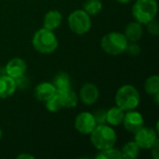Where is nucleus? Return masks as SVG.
I'll return each mask as SVG.
<instances>
[{"label": "nucleus", "mask_w": 159, "mask_h": 159, "mask_svg": "<svg viewBox=\"0 0 159 159\" xmlns=\"http://www.w3.org/2000/svg\"><path fill=\"white\" fill-rule=\"evenodd\" d=\"M89 140L97 150L102 151L114 147L117 141V135L110 125H97L89 134Z\"/></svg>", "instance_id": "nucleus-1"}, {"label": "nucleus", "mask_w": 159, "mask_h": 159, "mask_svg": "<svg viewBox=\"0 0 159 159\" xmlns=\"http://www.w3.org/2000/svg\"><path fill=\"white\" fill-rule=\"evenodd\" d=\"M116 104L125 112L135 110L141 102V95L138 89L132 85H123L120 87L115 96Z\"/></svg>", "instance_id": "nucleus-2"}, {"label": "nucleus", "mask_w": 159, "mask_h": 159, "mask_svg": "<svg viewBox=\"0 0 159 159\" xmlns=\"http://www.w3.org/2000/svg\"><path fill=\"white\" fill-rule=\"evenodd\" d=\"M32 44L34 48L39 53L51 54L58 48L59 41L53 31L43 27L34 33Z\"/></svg>", "instance_id": "nucleus-3"}, {"label": "nucleus", "mask_w": 159, "mask_h": 159, "mask_svg": "<svg viewBox=\"0 0 159 159\" xmlns=\"http://www.w3.org/2000/svg\"><path fill=\"white\" fill-rule=\"evenodd\" d=\"M157 0H137L131 8L134 20L143 25L156 19L157 15Z\"/></svg>", "instance_id": "nucleus-4"}, {"label": "nucleus", "mask_w": 159, "mask_h": 159, "mask_svg": "<svg viewBox=\"0 0 159 159\" xmlns=\"http://www.w3.org/2000/svg\"><path fill=\"white\" fill-rule=\"evenodd\" d=\"M129 41L120 32H110L104 34L101 40V47L102 50L112 56H117L123 52L127 48Z\"/></svg>", "instance_id": "nucleus-5"}, {"label": "nucleus", "mask_w": 159, "mask_h": 159, "mask_svg": "<svg viewBox=\"0 0 159 159\" xmlns=\"http://www.w3.org/2000/svg\"><path fill=\"white\" fill-rule=\"evenodd\" d=\"M67 22L70 30L78 35L87 34L92 25L90 16L83 9H76L70 13Z\"/></svg>", "instance_id": "nucleus-6"}, {"label": "nucleus", "mask_w": 159, "mask_h": 159, "mask_svg": "<svg viewBox=\"0 0 159 159\" xmlns=\"http://www.w3.org/2000/svg\"><path fill=\"white\" fill-rule=\"evenodd\" d=\"M134 141L140 146L141 149L149 150L158 140L157 132L149 127H143L141 128L136 133H134Z\"/></svg>", "instance_id": "nucleus-7"}, {"label": "nucleus", "mask_w": 159, "mask_h": 159, "mask_svg": "<svg viewBox=\"0 0 159 159\" xmlns=\"http://www.w3.org/2000/svg\"><path fill=\"white\" fill-rule=\"evenodd\" d=\"M96 126L97 123L90 112H81L75 118V129L81 134L89 135Z\"/></svg>", "instance_id": "nucleus-8"}, {"label": "nucleus", "mask_w": 159, "mask_h": 159, "mask_svg": "<svg viewBox=\"0 0 159 159\" xmlns=\"http://www.w3.org/2000/svg\"><path fill=\"white\" fill-rule=\"evenodd\" d=\"M122 124L124 125L125 129L128 131L134 134L141 128L144 126V120L143 115L140 112H137L135 110H130L125 113V116Z\"/></svg>", "instance_id": "nucleus-9"}, {"label": "nucleus", "mask_w": 159, "mask_h": 159, "mask_svg": "<svg viewBox=\"0 0 159 159\" xmlns=\"http://www.w3.org/2000/svg\"><path fill=\"white\" fill-rule=\"evenodd\" d=\"M27 71L26 61L21 58H13L7 61L5 67V73L7 75L17 79L25 75Z\"/></svg>", "instance_id": "nucleus-10"}, {"label": "nucleus", "mask_w": 159, "mask_h": 159, "mask_svg": "<svg viewBox=\"0 0 159 159\" xmlns=\"http://www.w3.org/2000/svg\"><path fill=\"white\" fill-rule=\"evenodd\" d=\"M100 96L98 87L93 83H86L82 86L79 91V99L87 105L94 104Z\"/></svg>", "instance_id": "nucleus-11"}, {"label": "nucleus", "mask_w": 159, "mask_h": 159, "mask_svg": "<svg viewBox=\"0 0 159 159\" xmlns=\"http://www.w3.org/2000/svg\"><path fill=\"white\" fill-rule=\"evenodd\" d=\"M56 93V89L52 82H42L39 83L35 88L34 91V98L39 102H47L48 99H50L54 94Z\"/></svg>", "instance_id": "nucleus-12"}, {"label": "nucleus", "mask_w": 159, "mask_h": 159, "mask_svg": "<svg viewBox=\"0 0 159 159\" xmlns=\"http://www.w3.org/2000/svg\"><path fill=\"white\" fill-rule=\"evenodd\" d=\"M61 22H62V14L59 10L51 9L48 11L44 16L43 27L48 30L54 31L61 24Z\"/></svg>", "instance_id": "nucleus-13"}, {"label": "nucleus", "mask_w": 159, "mask_h": 159, "mask_svg": "<svg viewBox=\"0 0 159 159\" xmlns=\"http://www.w3.org/2000/svg\"><path fill=\"white\" fill-rule=\"evenodd\" d=\"M143 34V24H141L136 20L129 22L126 26L124 32V35L126 36L129 42H138L142 38Z\"/></svg>", "instance_id": "nucleus-14"}, {"label": "nucleus", "mask_w": 159, "mask_h": 159, "mask_svg": "<svg viewBox=\"0 0 159 159\" xmlns=\"http://www.w3.org/2000/svg\"><path fill=\"white\" fill-rule=\"evenodd\" d=\"M17 89L15 79L5 75L0 76V99H6L14 94Z\"/></svg>", "instance_id": "nucleus-15"}, {"label": "nucleus", "mask_w": 159, "mask_h": 159, "mask_svg": "<svg viewBox=\"0 0 159 159\" xmlns=\"http://www.w3.org/2000/svg\"><path fill=\"white\" fill-rule=\"evenodd\" d=\"M60 97V102L61 104V107L66 109L75 108L78 103V97L76 93L72 90L71 89L57 92Z\"/></svg>", "instance_id": "nucleus-16"}, {"label": "nucleus", "mask_w": 159, "mask_h": 159, "mask_svg": "<svg viewBox=\"0 0 159 159\" xmlns=\"http://www.w3.org/2000/svg\"><path fill=\"white\" fill-rule=\"evenodd\" d=\"M125 111L119 107H111L106 111V123L110 126H119L123 123Z\"/></svg>", "instance_id": "nucleus-17"}, {"label": "nucleus", "mask_w": 159, "mask_h": 159, "mask_svg": "<svg viewBox=\"0 0 159 159\" xmlns=\"http://www.w3.org/2000/svg\"><path fill=\"white\" fill-rule=\"evenodd\" d=\"M52 84L56 89V92H60L71 89V79L69 75L65 72L58 73L54 76Z\"/></svg>", "instance_id": "nucleus-18"}, {"label": "nucleus", "mask_w": 159, "mask_h": 159, "mask_svg": "<svg viewBox=\"0 0 159 159\" xmlns=\"http://www.w3.org/2000/svg\"><path fill=\"white\" fill-rule=\"evenodd\" d=\"M120 151H121L122 158L135 159L139 157L141 148L135 141H131V142L127 143L122 147V150H120Z\"/></svg>", "instance_id": "nucleus-19"}, {"label": "nucleus", "mask_w": 159, "mask_h": 159, "mask_svg": "<svg viewBox=\"0 0 159 159\" xmlns=\"http://www.w3.org/2000/svg\"><path fill=\"white\" fill-rule=\"evenodd\" d=\"M144 90L148 95H151V96H154V95L159 93L158 75H153L145 80Z\"/></svg>", "instance_id": "nucleus-20"}, {"label": "nucleus", "mask_w": 159, "mask_h": 159, "mask_svg": "<svg viewBox=\"0 0 159 159\" xmlns=\"http://www.w3.org/2000/svg\"><path fill=\"white\" fill-rule=\"evenodd\" d=\"M102 9V3L101 0H87L83 5V10H85L89 16L99 14Z\"/></svg>", "instance_id": "nucleus-21"}, {"label": "nucleus", "mask_w": 159, "mask_h": 159, "mask_svg": "<svg viewBox=\"0 0 159 159\" xmlns=\"http://www.w3.org/2000/svg\"><path fill=\"white\" fill-rule=\"evenodd\" d=\"M96 159H122V155L119 149L111 147L100 151L96 156Z\"/></svg>", "instance_id": "nucleus-22"}, {"label": "nucleus", "mask_w": 159, "mask_h": 159, "mask_svg": "<svg viewBox=\"0 0 159 159\" xmlns=\"http://www.w3.org/2000/svg\"><path fill=\"white\" fill-rule=\"evenodd\" d=\"M45 105L48 111L51 112V113H55L60 111L62 107L60 102V97L59 94L56 92L50 99H48L47 102H45Z\"/></svg>", "instance_id": "nucleus-23"}, {"label": "nucleus", "mask_w": 159, "mask_h": 159, "mask_svg": "<svg viewBox=\"0 0 159 159\" xmlns=\"http://www.w3.org/2000/svg\"><path fill=\"white\" fill-rule=\"evenodd\" d=\"M125 52H127L129 56H138L141 53V47L137 44V42H129Z\"/></svg>", "instance_id": "nucleus-24"}, {"label": "nucleus", "mask_w": 159, "mask_h": 159, "mask_svg": "<svg viewBox=\"0 0 159 159\" xmlns=\"http://www.w3.org/2000/svg\"><path fill=\"white\" fill-rule=\"evenodd\" d=\"M106 111L107 110H104V109H98L94 112L93 116L95 118L97 125L107 124L106 123Z\"/></svg>", "instance_id": "nucleus-25"}, {"label": "nucleus", "mask_w": 159, "mask_h": 159, "mask_svg": "<svg viewBox=\"0 0 159 159\" xmlns=\"http://www.w3.org/2000/svg\"><path fill=\"white\" fill-rule=\"evenodd\" d=\"M147 26V31L148 33L153 35V36H157L159 34V24L157 20L156 19H154L153 20L149 21L147 24H145Z\"/></svg>", "instance_id": "nucleus-26"}, {"label": "nucleus", "mask_w": 159, "mask_h": 159, "mask_svg": "<svg viewBox=\"0 0 159 159\" xmlns=\"http://www.w3.org/2000/svg\"><path fill=\"white\" fill-rule=\"evenodd\" d=\"M15 82H16L17 88H20V89H24V88L28 87V85H29V80L25 76V75L19 77V78H17V79H15Z\"/></svg>", "instance_id": "nucleus-27"}, {"label": "nucleus", "mask_w": 159, "mask_h": 159, "mask_svg": "<svg viewBox=\"0 0 159 159\" xmlns=\"http://www.w3.org/2000/svg\"><path fill=\"white\" fill-rule=\"evenodd\" d=\"M150 150H151V155L154 159H159V140L156 142V143L150 148Z\"/></svg>", "instance_id": "nucleus-28"}, {"label": "nucleus", "mask_w": 159, "mask_h": 159, "mask_svg": "<svg viewBox=\"0 0 159 159\" xmlns=\"http://www.w3.org/2000/svg\"><path fill=\"white\" fill-rule=\"evenodd\" d=\"M18 159H34V157L30 154H20L17 157Z\"/></svg>", "instance_id": "nucleus-29"}, {"label": "nucleus", "mask_w": 159, "mask_h": 159, "mask_svg": "<svg viewBox=\"0 0 159 159\" xmlns=\"http://www.w3.org/2000/svg\"><path fill=\"white\" fill-rule=\"evenodd\" d=\"M116 1L120 4H128V3L131 2L132 0H116Z\"/></svg>", "instance_id": "nucleus-30"}, {"label": "nucleus", "mask_w": 159, "mask_h": 159, "mask_svg": "<svg viewBox=\"0 0 159 159\" xmlns=\"http://www.w3.org/2000/svg\"><path fill=\"white\" fill-rule=\"evenodd\" d=\"M2 136H3V132H2V129H0V140L2 139Z\"/></svg>", "instance_id": "nucleus-31"}]
</instances>
